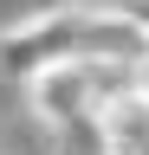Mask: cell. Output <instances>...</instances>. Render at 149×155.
<instances>
[{"label":"cell","instance_id":"6da1fadb","mask_svg":"<svg viewBox=\"0 0 149 155\" xmlns=\"http://www.w3.org/2000/svg\"><path fill=\"white\" fill-rule=\"evenodd\" d=\"M32 110L46 116V129L71 123L78 110H97V91H91V58H46L39 71H26Z\"/></svg>","mask_w":149,"mask_h":155},{"label":"cell","instance_id":"7a4b0ae2","mask_svg":"<svg viewBox=\"0 0 149 155\" xmlns=\"http://www.w3.org/2000/svg\"><path fill=\"white\" fill-rule=\"evenodd\" d=\"M59 155H117L104 110H78L71 123H59Z\"/></svg>","mask_w":149,"mask_h":155}]
</instances>
